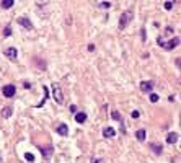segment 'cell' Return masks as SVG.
Here are the masks:
<instances>
[{
  "mask_svg": "<svg viewBox=\"0 0 181 163\" xmlns=\"http://www.w3.org/2000/svg\"><path fill=\"white\" fill-rule=\"evenodd\" d=\"M163 7H165V10H171V8H173V3H171V2H165Z\"/></svg>",
  "mask_w": 181,
  "mask_h": 163,
  "instance_id": "obj_22",
  "label": "cell"
},
{
  "mask_svg": "<svg viewBox=\"0 0 181 163\" xmlns=\"http://www.w3.org/2000/svg\"><path fill=\"white\" fill-rule=\"evenodd\" d=\"M132 18H134V13H132V10H126V12L121 15V18H119V28H121V30H124V28L132 21Z\"/></svg>",
  "mask_w": 181,
  "mask_h": 163,
  "instance_id": "obj_1",
  "label": "cell"
},
{
  "mask_svg": "<svg viewBox=\"0 0 181 163\" xmlns=\"http://www.w3.org/2000/svg\"><path fill=\"white\" fill-rule=\"evenodd\" d=\"M15 93H16L15 85H5V87H3V95H5L7 98H12Z\"/></svg>",
  "mask_w": 181,
  "mask_h": 163,
  "instance_id": "obj_3",
  "label": "cell"
},
{
  "mask_svg": "<svg viewBox=\"0 0 181 163\" xmlns=\"http://www.w3.org/2000/svg\"><path fill=\"white\" fill-rule=\"evenodd\" d=\"M131 116L134 118V119H137V118L140 116V113H139V111H137V109H136V111H132V114H131Z\"/></svg>",
  "mask_w": 181,
  "mask_h": 163,
  "instance_id": "obj_23",
  "label": "cell"
},
{
  "mask_svg": "<svg viewBox=\"0 0 181 163\" xmlns=\"http://www.w3.org/2000/svg\"><path fill=\"white\" fill-rule=\"evenodd\" d=\"M3 54H5V57H8V59L15 60L16 57H18V51L15 49V47H8V49L3 51Z\"/></svg>",
  "mask_w": 181,
  "mask_h": 163,
  "instance_id": "obj_4",
  "label": "cell"
},
{
  "mask_svg": "<svg viewBox=\"0 0 181 163\" xmlns=\"http://www.w3.org/2000/svg\"><path fill=\"white\" fill-rule=\"evenodd\" d=\"M18 25H21V26H25L26 30H33V23L28 20V18L25 16H21V18H18Z\"/></svg>",
  "mask_w": 181,
  "mask_h": 163,
  "instance_id": "obj_6",
  "label": "cell"
},
{
  "mask_svg": "<svg viewBox=\"0 0 181 163\" xmlns=\"http://www.w3.org/2000/svg\"><path fill=\"white\" fill-rule=\"evenodd\" d=\"M57 134H59V136H62V137L67 136V134H69L67 124H59V126H57Z\"/></svg>",
  "mask_w": 181,
  "mask_h": 163,
  "instance_id": "obj_7",
  "label": "cell"
},
{
  "mask_svg": "<svg viewBox=\"0 0 181 163\" xmlns=\"http://www.w3.org/2000/svg\"><path fill=\"white\" fill-rule=\"evenodd\" d=\"M12 113H13V109H12L10 106H7V108H3V109H2V116H3V118H10V116H12Z\"/></svg>",
  "mask_w": 181,
  "mask_h": 163,
  "instance_id": "obj_15",
  "label": "cell"
},
{
  "mask_svg": "<svg viewBox=\"0 0 181 163\" xmlns=\"http://www.w3.org/2000/svg\"><path fill=\"white\" fill-rule=\"evenodd\" d=\"M136 137H137V140L144 142V140H145V131H144V129H140V131H137V132H136Z\"/></svg>",
  "mask_w": 181,
  "mask_h": 163,
  "instance_id": "obj_14",
  "label": "cell"
},
{
  "mask_svg": "<svg viewBox=\"0 0 181 163\" xmlns=\"http://www.w3.org/2000/svg\"><path fill=\"white\" fill-rule=\"evenodd\" d=\"M52 96H54L57 104L64 103V93H62V88H60L59 83H52Z\"/></svg>",
  "mask_w": 181,
  "mask_h": 163,
  "instance_id": "obj_2",
  "label": "cell"
},
{
  "mask_svg": "<svg viewBox=\"0 0 181 163\" xmlns=\"http://www.w3.org/2000/svg\"><path fill=\"white\" fill-rule=\"evenodd\" d=\"M150 148L157 153V155H160V153L163 152V147H161L160 143H150Z\"/></svg>",
  "mask_w": 181,
  "mask_h": 163,
  "instance_id": "obj_12",
  "label": "cell"
},
{
  "mask_svg": "<svg viewBox=\"0 0 181 163\" xmlns=\"http://www.w3.org/2000/svg\"><path fill=\"white\" fill-rule=\"evenodd\" d=\"M114 136H116V131H114L113 127H104L103 129V137L109 139V137H114Z\"/></svg>",
  "mask_w": 181,
  "mask_h": 163,
  "instance_id": "obj_9",
  "label": "cell"
},
{
  "mask_svg": "<svg viewBox=\"0 0 181 163\" xmlns=\"http://www.w3.org/2000/svg\"><path fill=\"white\" fill-rule=\"evenodd\" d=\"M150 101H152V103H157V101H158V95L152 93V95H150Z\"/></svg>",
  "mask_w": 181,
  "mask_h": 163,
  "instance_id": "obj_21",
  "label": "cell"
},
{
  "mask_svg": "<svg viewBox=\"0 0 181 163\" xmlns=\"http://www.w3.org/2000/svg\"><path fill=\"white\" fill-rule=\"evenodd\" d=\"M25 158L28 161H34V155H33V153H25Z\"/></svg>",
  "mask_w": 181,
  "mask_h": 163,
  "instance_id": "obj_20",
  "label": "cell"
},
{
  "mask_svg": "<svg viewBox=\"0 0 181 163\" xmlns=\"http://www.w3.org/2000/svg\"><path fill=\"white\" fill-rule=\"evenodd\" d=\"M178 44H179V38H173L170 42H166V44L163 46L165 49H175V47H178Z\"/></svg>",
  "mask_w": 181,
  "mask_h": 163,
  "instance_id": "obj_8",
  "label": "cell"
},
{
  "mask_svg": "<svg viewBox=\"0 0 181 163\" xmlns=\"http://www.w3.org/2000/svg\"><path fill=\"white\" fill-rule=\"evenodd\" d=\"M3 36H5V38L12 36V28H10V26H7L5 30H3Z\"/></svg>",
  "mask_w": 181,
  "mask_h": 163,
  "instance_id": "obj_17",
  "label": "cell"
},
{
  "mask_svg": "<svg viewBox=\"0 0 181 163\" xmlns=\"http://www.w3.org/2000/svg\"><path fill=\"white\" fill-rule=\"evenodd\" d=\"M75 121H77L78 124H83L85 121H87V114L85 113H77L75 114Z\"/></svg>",
  "mask_w": 181,
  "mask_h": 163,
  "instance_id": "obj_11",
  "label": "cell"
},
{
  "mask_svg": "<svg viewBox=\"0 0 181 163\" xmlns=\"http://www.w3.org/2000/svg\"><path fill=\"white\" fill-rule=\"evenodd\" d=\"M77 111V106H75V104H72V106H70V113H75Z\"/></svg>",
  "mask_w": 181,
  "mask_h": 163,
  "instance_id": "obj_25",
  "label": "cell"
},
{
  "mask_svg": "<svg viewBox=\"0 0 181 163\" xmlns=\"http://www.w3.org/2000/svg\"><path fill=\"white\" fill-rule=\"evenodd\" d=\"M88 51L93 52V51H95V44H88Z\"/></svg>",
  "mask_w": 181,
  "mask_h": 163,
  "instance_id": "obj_24",
  "label": "cell"
},
{
  "mask_svg": "<svg viewBox=\"0 0 181 163\" xmlns=\"http://www.w3.org/2000/svg\"><path fill=\"white\" fill-rule=\"evenodd\" d=\"M152 88H154V82H142V83H140V90H142V92H144V93H149V92H152Z\"/></svg>",
  "mask_w": 181,
  "mask_h": 163,
  "instance_id": "obj_5",
  "label": "cell"
},
{
  "mask_svg": "<svg viewBox=\"0 0 181 163\" xmlns=\"http://www.w3.org/2000/svg\"><path fill=\"white\" fill-rule=\"evenodd\" d=\"M93 163H104V161L101 160V158H95V160H93Z\"/></svg>",
  "mask_w": 181,
  "mask_h": 163,
  "instance_id": "obj_26",
  "label": "cell"
},
{
  "mask_svg": "<svg viewBox=\"0 0 181 163\" xmlns=\"http://www.w3.org/2000/svg\"><path fill=\"white\" fill-rule=\"evenodd\" d=\"M41 153H42V155H44L46 158H49V157L52 155V147H51V145H49V147H46V148L42 147V148H41Z\"/></svg>",
  "mask_w": 181,
  "mask_h": 163,
  "instance_id": "obj_13",
  "label": "cell"
},
{
  "mask_svg": "<svg viewBox=\"0 0 181 163\" xmlns=\"http://www.w3.org/2000/svg\"><path fill=\"white\" fill-rule=\"evenodd\" d=\"M98 7H101V8H109V7H111V3H109V2H100Z\"/></svg>",
  "mask_w": 181,
  "mask_h": 163,
  "instance_id": "obj_19",
  "label": "cell"
},
{
  "mask_svg": "<svg viewBox=\"0 0 181 163\" xmlns=\"http://www.w3.org/2000/svg\"><path fill=\"white\" fill-rule=\"evenodd\" d=\"M111 118L116 119V121H121V114H119L118 111H113V113H111Z\"/></svg>",
  "mask_w": 181,
  "mask_h": 163,
  "instance_id": "obj_18",
  "label": "cell"
},
{
  "mask_svg": "<svg viewBox=\"0 0 181 163\" xmlns=\"http://www.w3.org/2000/svg\"><path fill=\"white\" fill-rule=\"evenodd\" d=\"M13 5H15V2H13V0H3V2H2V7L3 8H12Z\"/></svg>",
  "mask_w": 181,
  "mask_h": 163,
  "instance_id": "obj_16",
  "label": "cell"
},
{
  "mask_svg": "<svg viewBox=\"0 0 181 163\" xmlns=\"http://www.w3.org/2000/svg\"><path fill=\"white\" fill-rule=\"evenodd\" d=\"M178 134H176V132H170L168 134V137H166V142H168V143H176V142H178Z\"/></svg>",
  "mask_w": 181,
  "mask_h": 163,
  "instance_id": "obj_10",
  "label": "cell"
}]
</instances>
